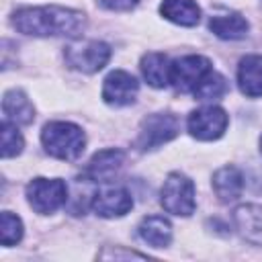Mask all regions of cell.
I'll list each match as a JSON object with an SVG mask.
<instances>
[{
    "mask_svg": "<svg viewBox=\"0 0 262 262\" xmlns=\"http://www.w3.org/2000/svg\"><path fill=\"white\" fill-rule=\"evenodd\" d=\"M225 92H227V82H225V78H223L221 74L213 72V70H211V72L199 82V86L192 90L194 98H199V100H215V98H221Z\"/></svg>",
    "mask_w": 262,
    "mask_h": 262,
    "instance_id": "20",
    "label": "cell"
},
{
    "mask_svg": "<svg viewBox=\"0 0 262 262\" xmlns=\"http://www.w3.org/2000/svg\"><path fill=\"white\" fill-rule=\"evenodd\" d=\"M233 221L244 239L262 246V205H242L233 213Z\"/></svg>",
    "mask_w": 262,
    "mask_h": 262,
    "instance_id": "15",
    "label": "cell"
},
{
    "mask_svg": "<svg viewBox=\"0 0 262 262\" xmlns=\"http://www.w3.org/2000/svg\"><path fill=\"white\" fill-rule=\"evenodd\" d=\"M63 57L72 70L94 74L102 70L111 59V47L102 41H80L70 43L63 51Z\"/></svg>",
    "mask_w": 262,
    "mask_h": 262,
    "instance_id": "5",
    "label": "cell"
},
{
    "mask_svg": "<svg viewBox=\"0 0 262 262\" xmlns=\"http://www.w3.org/2000/svg\"><path fill=\"white\" fill-rule=\"evenodd\" d=\"M23 237V221L12 215L10 211H4L0 215V239H2V246H12L16 242H20Z\"/></svg>",
    "mask_w": 262,
    "mask_h": 262,
    "instance_id": "22",
    "label": "cell"
},
{
    "mask_svg": "<svg viewBox=\"0 0 262 262\" xmlns=\"http://www.w3.org/2000/svg\"><path fill=\"white\" fill-rule=\"evenodd\" d=\"M178 131H180V121L176 115L154 113L143 119L137 139H135V147L141 151H151V149L172 141L178 135Z\"/></svg>",
    "mask_w": 262,
    "mask_h": 262,
    "instance_id": "3",
    "label": "cell"
},
{
    "mask_svg": "<svg viewBox=\"0 0 262 262\" xmlns=\"http://www.w3.org/2000/svg\"><path fill=\"white\" fill-rule=\"evenodd\" d=\"M133 207V196L125 186L104 184L92 196V211L100 217H123Z\"/></svg>",
    "mask_w": 262,
    "mask_h": 262,
    "instance_id": "9",
    "label": "cell"
},
{
    "mask_svg": "<svg viewBox=\"0 0 262 262\" xmlns=\"http://www.w3.org/2000/svg\"><path fill=\"white\" fill-rule=\"evenodd\" d=\"M0 129H2V158H14V156H18L23 151L25 141H23V135L16 129V125L4 119L2 125H0Z\"/></svg>",
    "mask_w": 262,
    "mask_h": 262,
    "instance_id": "21",
    "label": "cell"
},
{
    "mask_svg": "<svg viewBox=\"0 0 262 262\" xmlns=\"http://www.w3.org/2000/svg\"><path fill=\"white\" fill-rule=\"evenodd\" d=\"M4 119L14 125H31L35 121V108L23 90H8L2 98Z\"/></svg>",
    "mask_w": 262,
    "mask_h": 262,
    "instance_id": "13",
    "label": "cell"
},
{
    "mask_svg": "<svg viewBox=\"0 0 262 262\" xmlns=\"http://www.w3.org/2000/svg\"><path fill=\"white\" fill-rule=\"evenodd\" d=\"M160 203L162 207L178 217H188L194 211V184L188 176L180 172L168 174L162 192H160Z\"/></svg>",
    "mask_w": 262,
    "mask_h": 262,
    "instance_id": "4",
    "label": "cell"
},
{
    "mask_svg": "<svg viewBox=\"0 0 262 262\" xmlns=\"http://www.w3.org/2000/svg\"><path fill=\"white\" fill-rule=\"evenodd\" d=\"M211 61L203 55H184L170 63V84L178 92H192L211 72Z\"/></svg>",
    "mask_w": 262,
    "mask_h": 262,
    "instance_id": "7",
    "label": "cell"
},
{
    "mask_svg": "<svg viewBox=\"0 0 262 262\" xmlns=\"http://www.w3.org/2000/svg\"><path fill=\"white\" fill-rule=\"evenodd\" d=\"M260 151H262V137H260Z\"/></svg>",
    "mask_w": 262,
    "mask_h": 262,
    "instance_id": "24",
    "label": "cell"
},
{
    "mask_svg": "<svg viewBox=\"0 0 262 262\" xmlns=\"http://www.w3.org/2000/svg\"><path fill=\"white\" fill-rule=\"evenodd\" d=\"M237 84L239 90L250 96H262V55H246L237 68Z\"/></svg>",
    "mask_w": 262,
    "mask_h": 262,
    "instance_id": "12",
    "label": "cell"
},
{
    "mask_svg": "<svg viewBox=\"0 0 262 262\" xmlns=\"http://www.w3.org/2000/svg\"><path fill=\"white\" fill-rule=\"evenodd\" d=\"M229 117L221 106H203L188 115V131L201 141L219 139L227 129Z\"/></svg>",
    "mask_w": 262,
    "mask_h": 262,
    "instance_id": "8",
    "label": "cell"
},
{
    "mask_svg": "<svg viewBox=\"0 0 262 262\" xmlns=\"http://www.w3.org/2000/svg\"><path fill=\"white\" fill-rule=\"evenodd\" d=\"M27 201L41 215L53 213L68 201V186L59 178H33L27 184Z\"/></svg>",
    "mask_w": 262,
    "mask_h": 262,
    "instance_id": "6",
    "label": "cell"
},
{
    "mask_svg": "<svg viewBox=\"0 0 262 262\" xmlns=\"http://www.w3.org/2000/svg\"><path fill=\"white\" fill-rule=\"evenodd\" d=\"M141 74L154 88H164L170 84V61L164 53H145L141 57Z\"/></svg>",
    "mask_w": 262,
    "mask_h": 262,
    "instance_id": "18",
    "label": "cell"
},
{
    "mask_svg": "<svg viewBox=\"0 0 262 262\" xmlns=\"http://www.w3.org/2000/svg\"><path fill=\"white\" fill-rule=\"evenodd\" d=\"M125 162V154L121 149H102L98 154L92 156V160L88 162L84 176L86 180H94V182H106Z\"/></svg>",
    "mask_w": 262,
    "mask_h": 262,
    "instance_id": "11",
    "label": "cell"
},
{
    "mask_svg": "<svg viewBox=\"0 0 262 262\" xmlns=\"http://www.w3.org/2000/svg\"><path fill=\"white\" fill-rule=\"evenodd\" d=\"M139 92L137 80L125 72V70H115L104 78L102 84V98L111 106H127L135 102V96Z\"/></svg>",
    "mask_w": 262,
    "mask_h": 262,
    "instance_id": "10",
    "label": "cell"
},
{
    "mask_svg": "<svg viewBox=\"0 0 262 262\" xmlns=\"http://www.w3.org/2000/svg\"><path fill=\"white\" fill-rule=\"evenodd\" d=\"M213 190L221 203H233L244 190V176L235 166H223L213 174Z\"/></svg>",
    "mask_w": 262,
    "mask_h": 262,
    "instance_id": "14",
    "label": "cell"
},
{
    "mask_svg": "<svg viewBox=\"0 0 262 262\" xmlns=\"http://www.w3.org/2000/svg\"><path fill=\"white\" fill-rule=\"evenodd\" d=\"M139 0H98V4L106 10H117V12H123V10H131L137 6Z\"/></svg>",
    "mask_w": 262,
    "mask_h": 262,
    "instance_id": "23",
    "label": "cell"
},
{
    "mask_svg": "<svg viewBox=\"0 0 262 262\" xmlns=\"http://www.w3.org/2000/svg\"><path fill=\"white\" fill-rule=\"evenodd\" d=\"M41 143L45 151L57 160H76L84 151L86 137L78 125L68 121H53L43 127Z\"/></svg>",
    "mask_w": 262,
    "mask_h": 262,
    "instance_id": "2",
    "label": "cell"
},
{
    "mask_svg": "<svg viewBox=\"0 0 262 262\" xmlns=\"http://www.w3.org/2000/svg\"><path fill=\"white\" fill-rule=\"evenodd\" d=\"M139 237L151 248H166L172 242V225L162 215H149L139 223Z\"/></svg>",
    "mask_w": 262,
    "mask_h": 262,
    "instance_id": "17",
    "label": "cell"
},
{
    "mask_svg": "<svg viewBox=\"0 0 262 262\" xmlns=\"http://www.w3.org/2000/svg\"><path fill=\"white\" fill-rule=\"evenodd\" d=\"M209 29L213 35H217L219 39H242L248 35V20L242 14H217L209 20Z\"/></svg>",
    "mask_w": 262,
    "mask_h": 262,
    "instance_id": "19",
    "label": "cell"
},
{
    "mask_svg": "<svg viewBox=\"0 0 262 262\" xmlns=\"http://www.w3.org/2000/svg\"><path fill=\"white\" fill-rule=\"evenodd\" d=\"M12 27L33 37H80L86 27L84 12L57 4L29 6L12 14Z\"/></svg>",
    "mask_w": 262,
    "mask_h": 262,
    "instance_id": "1",
    "label": "cell"
},
{
    "mask_svg": "<svg viewBox=\"0 0 262 262\" xmlns=\"http://www.w3.org/2000/svg\"><path fill=\"white\" fill-rule=\"evenodd\" d=\"M160 14L180 27H194L201 20V8L194 0H164L160 4Z\"/></svg>",
    "mask_w": 262,
    "mask_h": 262,
    "instance_id": "16",
    "label": "cell"
}]
</instances>
